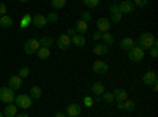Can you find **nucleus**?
Returning a JSON list of instances; mask_svg holds the SVG:
<instances>
[{
	"instance_id": "nucleus-1",
	"label": "nucleus",
	"mask_w": 158,
	"mask_h": 117,
	"mask_svg": "<svg viewBox=\"0 0 158 117\" xmlns=\"http://www.w3.org/2000/svg\"><path fill=\"white\" fill-rule=\"evenodd\" d=\"M155 44H158V43H156V38H155L153 33H150V32H144V33L139 35L138 46H139L142 51H149V49H150L152 46H155Z\"/></svg>"
},
{
	"instance_id": "nucleus-2",
	"label": "nucleus",
	"mask_w": 158,
	"mask_h": 117,
	"mask_svg": "<svg viewBox=\"0 0 158 117\" xmlns=\"http://www.w3.org/2000/svg\"><path fill=\"white\" fill-rule=\"evenodd\" d=\"M15 105L18 106V109H19V108L27 109V108H30V106H32V97H30L29 94H21V95H16V97H15Z\"/></svg>"
},
{
	"instance_id": "nucleus-3",
	"label": "nucleus",
	"mask_w": 158,
	"mask_h": 117,
	"mask_svg": "<svg viewBox=\"0 0 158 117\" xmlns=\"http://www.w3.org/2000/svg\"><path fill=\"white\" fill-rule=\"evenodd\" d=\"M144 56H146V51H142L138 44L128 51V59H130L131 62H136V63H139V62H142Z\"/></svg>"
},
{
	"instance_id": "nucleus-4",
	"label": "nucleus",
	"mask_w": 158,
	"mask_h": 117,
	"mask_svg": "<svg viewBox=\"0 0 158 117\" xmlns=\"http://www.w3.org/2000/svg\"><path fill=\"white\" fill-rule=\"evenodd\" d=\"M15 90L13 89H10L8 86H5V87H0V101H3V103H13L15 101Z\"/></svg>"
},
{
	"instance_id": "nucleus-5",
	"label": "nucleus",
	"mask_w": 158,
	"mask_h": 117,
	"mask_svg": "<svg viewBox=\"0 0 158 117\" xmlns=\"http://www.w3.org/2000/svg\"><path fill=\"white\" fill-rule=\"evenodd\" d=\"M38 49H40V40H36V38H29V40L24 43V52L29 54V56L35 54Z\"/></svg>"
},
{
	"instance_id": "nucleus-6",
	"label": "nucleus",
	"mask_w": 158,
	"mask_h": 117,
	"mask_svg": "<svg viewBox=\"0 0 158 117\" xmlns=\"http://www.w3.org/2000/svg\"><path fill=\"white\" fill-rule=\"evenodd\" d=\"M92 71L97 73V74H106L109 71V63L104 62V60H97L92 65Z\"/></svg>"
},
{
	"instance_id": "nucleus-7",
	"label": "nucleus",
	"mask_w": 158,
	"mask_h": 117,
	"mask_svg": "<svg viewBox=\"0 0 158 117\" xmlns=\"http://www.w3.org/2000/svg\"><path fill=\"white\" fill-rule=\"evenodd\" d=\"M70 46H71V38H70L67 33H62V35L57 38V48H59L60 51H67Z\"/></svg>"
},
{
	"instance_id": "nucleus-8",
	"label": "nucleus",
	"mask_w": 158,
	"mask_h": 117,
	"mask_svg": "<svg viewBox=\"0 0 158 117\" xmlns=\"http://www.w3.org/2000/svg\"><path fill=\"white\" fill-rule=\"evenodd\" d=\"M81 112H82L81 105H77V103H71V105H68L67 111H65L67 117H77V115H81Z\"/></svg>"
},
{
	"instance_id": "nucleus-9",
	"label": "nucleus",
	"mask_w": 158,
	"mask_h": 117,
	"mask_svg": "<svg viewBox=\"0 0 158 117\" xmlns=\"http://www.w3.org/2000/svg\"><path fill=\"white\" fill-rule=\"evenodd\" d=\"M156 79H158L156 71H146V73L142 74V84H146V86L156 84Z\"/></svg>"
},
{
	"instance_id": "nucleus-10",
	"label": "nucleus",
	"mask_w": 158,
	"mask_h": 117,
	"mask_svg": "<svg viewBox=\"0 0 158 117\" xmlns=\"http://www.w3.org/2000/svg\"><path fill=\"white\" fill-rule=\"evenodd\" d=\"M118 8H120V13H122V15H130V13L135 11L136 6L133 5V2H131V0H123V2L118 3Z\"/></svg>"
},
{
	"instance_id": "nucleus-11",
	"label": "nucleus",
	"mask_w": 158,
	"mask_h": 117,
	"mask_svg": "<svg viewBox=\"0 0 158 117\" xmlns=\"http://www.w3.org/2000/svg\"><path fill=\"white\" fill-rule=\"evenodd\" d=\"M97 30H100V32H109L111 30V21L108 18H100L97 21Z\"/></svg>"
},
{
	"instance_id": "nucleus-12",
	"label": "nucleus",
	"mask_w": 158,
	"mask_h": 117,
	"mask_svg": "<svg viewBox=\"0 0 158 117\" xmlns=\"http://www.w3.org/2000/svg\"><path fill=\"white\" fill-rule=\"evenodd\" d=\"M32 24L35 25V27H38V29L46 27V25H48L46 16L44 15H35V16H32Z\"/></svg>"
},
{
	"instance_id": "nucleus-13",
	"label": "nucleus",
	"mask_w": 158,
	"mask_h": 117,
	"mask_svg": "<svg viewBox=\"0 0 158 117\" xmlns=\"http://www.w3.org/2000/svg\"><path fill=\"white\" fill-rule=\"evenodd\" d=\"M112 95H114V101H125V100L128 98L127 90L122 89V87H117L114 92H112Z\"/></svg>"
},
{
	"instance_id": "nucleus-14",
	"label": "nucleus",
	"mask_w": 158,
	"mask_h": 117,
	"mask_svg": "<svg viewBox=\"0 0 158 117\" xmlns=\"http://www.w3.org/2000/svg\"><path fill=\"white\" fill-rule=\"evenodd\" d=\"M136 46V41L133 40V38H130V36H125V38H122L120 40V48L123 49V51H128L131 49V48H135Z\"/></svg>"
},
{
	"instance_id": "nucleus-15",
	"label": "nucleus",
	"mask_w": 158,
	"mask_h": 117,
	"mask_svg": "<svg viewBox=\"0 0 158 117\" xmlns=\"http://www.w3.org/2000/svg\"><path fill=\"white\" fill-rule=\"evenodd\" d=\"M74 30H76V33H81V35H84V33H87L89 32V22H85V21H76V24H74Z\"/></svg>"
},
{
	"instance_id": "nucleus-16",
	"label": "nucleus",
	"mask_w": 158,
	"mask_h": 117,
	"mask_svg": "<svg viewBox=\"0 0 158 117\" xmlns=\"http://www.w3.org/2000/svg\"><path fill=\"white\" fill-rule=\"evenodd\" d=\"M8 87L13 90H18L22 87V77L19 76H10V81H8Z\"/></svg>"
},
{
	"instance_id": "nucleus-17",
	"label": "nucleus",
	"mask_w": 158,
	"mask_h": 117,
	"mask_svg": "<svg viewBox=\"0 0 158 117\" xmlns=\"http://www.w3.org/2000/svg\"><path fill=\"white\" fill-rule=\"evenodd\" d=\"M18 114V106L15 105V103H8V105L5 106L3 109V115L5 117H15Z\"/></svg>"
},
{
	"instance_id": "nucleus-18",
	"label": "nucleus",
	"mask_w": 158,
	"mask_h": 117,
	"mask_svg": "<svg viewBox=\"0 0 158 117\" xmlns=\"http://www.w3.org/2000/svg\"><path fill=\"white\" fill-rule=\"evenodd\" d=\"M109 52V46H106L104 43H98L94 46V54L97 56H106Z\"/></svg>"
},
{
	"instance_id": "nucleus-19",
	"label": "nucleus",
	"mask_w": 158,
	"mask_h": 117,
	"mask_svg": "<svg viewBox=\"0 0 158 117\" xmlns=\"http://www.w3.org/2000/svg\"><path fill=\"white\" fill-rule=\"evenodd\" d=\"M71 43L77 48H82V46H85V36L81 35V33H74L71 36Z\"/></svg>"
},
{
	"instance_id": "nucleus-20",
	"label": "nucleus",
	"mask_w": 158,
	"mask_h": 117,
	"mask_svg": "<svg viewBox=\"0 0 158 117\" xmlns=\"http://www.w3.org/2000/svg\"><path fill=\"white\" fill-rule=\"evenodd\" d=\"M29 95L32 97V100H40L43 97V90H41V87H38V86H32L30 90H29Z\"/></svg>"
},
{
	"instance_id": "nucleus-21",
	"label": "nucleus",
	"mask_w": 158,
	"mask_h": 117,
	"mask_svg": "<svg viewBox=\"0 0 158 117\" xmlns=\"http://www.w3.org/2000/svg\"><path fill=\"white\" fill-rule=\"evenodd\" d=\"M90 90H92V94H94L95 97H101V94L104 92V84H101V82H94Z\"/></svg>"
},
{
	"instance_id": "nucleus-22",
	"label": "nucleus",
	"mask_w": 158,
	"mask_h": 117,
	"mask_svg": "<svg viewBox=\"0 0 158 117\" xmlns=\"http://www.w3.org/2000/svg\"><path fill=\"white\" fill-rule=\"evenodd\" d=\"M36 56L38 59H41V60H46L51 57V49L49 48H43V46H40V49L36 51Z\"/></svg>"
},
{
	"instance_id": "nucleus-23",
	"label": "nucleus",
	"mask_w": 158,
	"mask_h": 117,
	"mask_svg": "<svg viewBox=\"0 0 158 117\" xmlns=\"http://www.w3.org/2000/svg\"><path fill=\"white\" fill-rule=\"evenodd\" d=\"M122 109L123 111H127V112H133L135 109H136V103L133 101V100H125V101H122Z\"/></svg>"
},
{
	"instance_id": "nucleus-24",
	"label": "nucleus",
	"mask_w": 158,
	"mask_h": 117,
	"mask_svg": "<svg viewBox=\"0 0 158 117\" xmlns=\"http://www.w3.org/2000/svg\"><path fill=\"white\" fill-rule=\"evenodd\" d=\"M101 40H103V43L106 44V46H112V44H114V35L109 33V32H103Z\"/></svg>"
},
{
	"instance_id": "nucleus-25",
	"label": "nucleus",
	"mask_w": 158,
	"mask_h": 117,
	"mask_svg": "<svg viewBox=\"0 0 158 117\" xmlns=\"http://www.w3.org/2000/svg\"><path fill=\"white\" fill-rule=\"evenodd\" d=\"M11 25H13V19H11V16L5 15V16L0 18V27H3V29H10Z\"/></svg>"
},
{
	"instance_id": "nucleus-26",
	"label": "nucleus",
	"mask_w": 158,
	"mask_h": 117,
	"mask_svg": "<svg viewBox=\"0 0 158 117\" xmlns=\"http://www.w3.org/2000/svg\"><path fill=\"white\" fill-rule=\"evenodd\" d=\"M65 5H67V0H51V6L54 8L56 11L65 8Z\"/></svg>"
},
{
	"instance_id": "nucleus-27",
	"label": "nucleus",
	"mask_w": 158,
	"mask_h": 117,
	"mask_svg": "<svg viewBox=\"0 0 158 117\" xmlns=\"http://www.w3.org/2000/svg\"><path fill=\"white\" fill-rule=\"evenodd\" d=\"M52 44H54V40H52L51 36H43L41 40H40V46H43V48H49L51 49Z\"/></svg>"
},
{
	"instance_id": "nucleus-28",
	"label": "nucleus",
	"mask_w": 158,
	"mask_h": 117,
	"mask_svg": "<svg viewBox=\"0 0 158 117\" xmlns=\"http://www.w3.org/2000/svg\"><path fill=\"white\" fill-rule=\"evenodd\" d=\"M101 100L104 101V103H114V95H112V92H106V90H104V92L101 94Z\"/></svg>"
},
{
	"instance_id": "nucleus-29",
	"label": "nucleus",
	"mask_w": 158,
	"mask_h": 117,
	"mask_svg": "<svg viewBox=\"0 0 158 117\" xmlns=\"http://www.w3.org/2000/svg\"><path fill=\"white\" fill-rule=\"evenodd\" d=\"M30 24H32V16H30V15H25V16L22 18V21H21V27L25 29V27H29Z\"/></svg>"
},
{
	"instance_id": "nucleus-30",
	"label": "nucleus",
	"mask_w": 158,
	"mask_h": 117,
	"mask_svg": "<svg viewBox=\"0 0 158 117\" xmlns=\"http://www.w3.org/2000/svg\"><path fill=\"white\" fill-rule=\"evenodd\" d=\"M46 21H48L49 24H54V22H57V21H59V15H57V13H48Z\"/></svg>"
},
{
	"instance_id": "nucleus-31",
	"label": "nucleus",
	"mask_w": 158,
	"mask_h": 117,
	"mask_svg": "<svg viewBox=\"0 0 158 117\" xmlns=\"http://www.w3.org/2000/svg\"><path fill=\"white\" fill-rule=\"evenodd\" d=\"M131 2L136 8H146L149 5V0H131Z\"/></svg>"
},
{
	"instance_id": "nucleus-32",
	"label": "nucleus",
	"mask_w": 158,
	"mask_h": 117,
	"mask_svg": "<svg viewBox=\"0 0 158 117\" xmlns=\"http://www.w3.org/2000/svg\"><path fill=\"white\" fill-rule=\"evenodd\" d=\"M122 16H123L122 13H117V15H111V19H109L111 24H118V22L122 21Z\"/></svg>"
},
{
	"instance_id": "nucleus-33",
	"label": "nucleus",
	"mask_w": 158,
	"mask_h": 117,
	"mask_svg": "<svg viewBox=\"0 0 158 117\" xmlns=\"http://www.w3.org/2000/svg\"><path fill=\"white\" fill-rule=\"evenodd\" d=\"M82 2H84V5L89 6V8H95V6H98L100 0H82Z\"/></svg>"
},
{
	"instance_id": "nucleus-34",
	"label": "nucleus",
	"mask_w": 158,
	"mask_h": 117,
	"mask_svg": "<svg viewBox=\"0 0 158 117\" xmlns=\"http://www.w3.org/2000/svg\"><path fill=\"white\" fill-rule=\"evenodd\" d=\"M29 73H30V70H29V67H22L21 70H19V77H22V79H24V77H27L29 76Z\"/></svg>"
},
{
	"instance_id": "nucleus-35",
	"label": "nucleus",
	"mask_w": 158,
	"mask_h": 117,
	"mask_svg": "<svg viewBox=\"0 0 158 117\" xmlns=\"http://www.w3.org/2000/svg\"><path fill=\"white\" fill-rule=\"evenodd\" d=\"M149 54H150L152 59H156V57H158V44H155V46H152V48L149 49Z\"/></svg>"
},
{
	"instance_id": "nucleus-36",
	"label": "nucleus",
	"mask_w": 158,
	"mask_h": 117,
	"mask_svg": "<svg viewBox=\"0 0 158 117\" xmlns=\"http://www.w3.org/2000/svg\"><path fill=\"white\" fill-rule=\"evenodd\" d=\"M109 11H111V15H117V13H120V8H118V3H111V6H109Z\"/></svg>"
},
{
	"instance_id": "nucleus-37",
	"label": "nucleus",
	"mask_w": 158,
	"mask_h": 117,
	"mask_svg": "<svg viewBox=\"0 0 158 117\" xmlns=\"http://www.w3.org/2000/svg\"><path fill=\"white\" fill-rule=\"evenodd\" d=\"M90 19H92V15H90L89 11H82V13H81V21H85V22H89Z\"/></svg>"
},
{
	"instance_id": "nucleus-38",
	"label": "nucleus",
	"mask_w": 158,
	"mask_h": 117,
	"mask_svg": "<svg viewBox=\"0 0 158 117\" xmlns=\"http://www.w3.org/2000/svg\"><path fill=\"white\" fill-rule=\"evenodd\" d=\"M84 105H85V106H92V105H94V98L84 97Z\"/></svg>"
},
{
	"instance_id": "nucleus-39",
	"label": "nucleus",
	"mask_w": 158,
	"mask_h": 117,
	"mask_svg": "<svg viewBox=\"0 0 158 117\" xmlns=\"http://www.w3.org/2000/svg\"><path fill=\"white\" fill-rule=\"evenodd\" d=\"M6 15V5L5 3H0V18Z\"/></svg>"
},
{
	"instance_id": "nucleus-40",
	"label": "nucleus",
	"mask_w": 158,
	"mask_h": 117,
	"mask_svg": "<svg viewBox=\"0 0 158 117\" xmlns=\"http://www.w3.org/2000/svg\"><path fill=\"white\" fill-rule=\"evenodd\" d=\"M101 35H103V32L97 30V32H95L94 35H92V38H94V40H98V41H100V40H101Z\"/></svg>"
},
{
	"instance_id": "nucleus-41",
	"label": "nucleus",
	"mask_w": 158,
	"mask_h": 117,
	"mask_svg": "<svg viewBox=\"0 0 158 117\" xmlns=\"http://www.w3.org/2000/svg\"><path fill=\"white\" fill-rule=\"evenodd\" d=\"M74 33H76V30H74V29H68V30H67V35H68L70 38H71Z\"/></svg>"
},
{
	"instance_id": "nucleus-42",
	"label": "nucleus",
	"mask_w": 158,
	"mask_h": 117,
	"mask_svg": "<svg viewBox=\"0 0 158 117\" xmlns=\"http://www.w3.org/2000/svg\"><path fill=\"white\" fill-rule=\"evenodd\" d=\"M54 117H67V114H65V112H56Z\"/></svg>"
},
{
	"instance_id": "nucleus-43",
	"label": "nucleus",
	"mask_w": 158,
	"mask_h": 117,
	"mask_svg": "<svg viewBox=\"0 0 158 117\" xmlns=\"http://www.w3.org/2000/svg\"><path fill=\"white\" fill-rule=\"evenodd\" d=\"M15 117H30V115H29V114H24V112H22V114H16Z\"/></svg>"
},
{
	"instance_id": "nucleus-44",
	"label": "nucleus",
	"mask_w": 158,
	"mask_h": 117,
	"mask_svg": "<svg viewBox=\"0 0 158 117\" xmlns=\"http://www.w3.org/2000/svg\"><path fill=\"white\" fill-rule=\"evenodd\" d=\"M152 89H153L155 92H156V90H158V86H156V84H152Z\"/></svg>"
},
{
	"instance_id": "nucleus-45",
	"label": "nucleus",
	"mask_w": 158,
	"mask_h": 117,
	"mask_svg": "<svg viewBox=\"0 0 158 117\" xmlns=\"http://www.w3.org/2000/svg\"><path fill=\"white\" fill-rule=\"evenodd\" d=\"M19 2H21V3H27V2H29V0H19Z\"/></svg>"
},
{
	"instance_id": "nucleus-46",
	"label": "nucleus",
	"mask_w": 158,
	"mask_h": 117,
	"mask_svg": "<svg viewBox=\"0 0 158 117\" xmlns=\"http://www.w3.org/2000/svg\"><path fill=\"white\" fill-rule=\"evenodd\" d=\"M0 117H5V115H3V112H2V111H0Z\"/></svg>"
}]
</instances>
